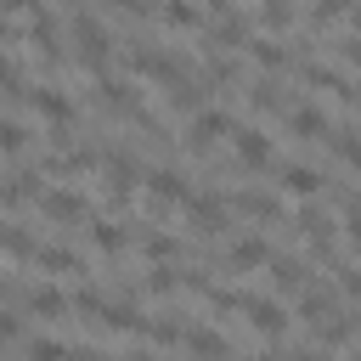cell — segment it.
Here are the masks:
<instances>
[{
    "label": "cell",
    "instance_id": "25",
    "mask_svg": "<svg viewBox=\"0 0 361 361\" xmlns=\"http://www.w3.org/2000/svg\"><path fill=\"white\" fill-rule=\"evenodd\" d=\"M90 237H96V248H102V254H124V231H118L113 220H96V226H90Z\"/></svg>",
    "mask_w": 361,
    "mask_h": 361
},
{
    "label": "cell",
    "instance_id": "2",
    "mask_svg": "<svg viewBox=\"0 0 361 361\" xmlns=\"http://www.w3.org/2000/svg\"><path fill=\"white\" fill-rule=\"evenodd\" d=\"M231 152H237V164H243L248 175L271 169V158H276V147H271V135H265L259 124H243V130H231Z\"/></svg>",
    "mask_w": 361,
    "mask_h": 361
},
{
    "label": "cell",
    "instance_id": "11",
    "mask_svg": "<svg viewBox=\"0 0 361 361\" xmlns=\"http://www.w3.org/2000/svg\"><path fill=\"white\" fill-rule=\"evenodd\" d=\"M135 180H141V169H135L124 152H113V158H107V197H113V203H124Z\"/></svg>",
    "mask_w": 361,
    "mask_h": 361
},
{
    "label": "cell",
    "instance_id": "18",
    "mask_svg": "<svg viewBox=\"0 0 361 361\" xmlns=\"http://www.w3.org/2000/svg\"><path fill=\"white\" fill-rule=\"evenodd\" d=\"M243 45H248V56L265 62V68H288V56H293L282 39H243Z\"/></svg>",
    "mask_w": 361,
    "mask_h": 361
},
{
    "label": "cell",
    "instance_id": "3",
    "mask_svg": "<svg viewBox=\"0 0 361 361\" xmlns=\"http://www.w3.org/2000/svg\"><path fill=\"white\" fill-rule=\"evenodd\" d=\"M220 135H231V113H226V107H197V113H192V147L209 152Z\"/></svg>",
    "mask_w": 361,
    "mask_h": 361
},
{
    "label": "cell",
    "instance_id": "9",
    "mask_svg": "<svg viewBox=\"0 0 361 361\" xmlns=\"http://www.w3.org/2000/svg\"><path fill=\"white\" fill-rule=\"evenodd\" d=\"M180 344H186L197 361H226V355H231V350H226V333H214V327H186Z\"/></svg>",
    "mask_w": 361,
    "mask_h": 361
},
{
    "label": "cell",
    "instance_id": "32",
    "mask_svg": "<svg viewBox=\"0 0 361 361\" xmlns=\"http://www.w3.org/2000/svg\"><path fill=\"white\" fill-rule=\"evenodd\" d=\"M175 282H180V276H175L169 265H152V276H147V288H152V293H169Z\"/></svg>",
    "mask_w": 361,
    "mask_h": 361
},
{
    "label": "cell",
    "instance_id": "30",
    "mask_svg": "<svg viewBox=\"0 0 361 361\" xmlns=\"http://www.w3.org/2000/svg\"><path fill=\"white\" fill-rule=\"evenodd\" d=\"M259 23H265V28H288V23H293V6H282V0H276V6H259Z\"/></svg>",
    "mask_w": 361,
    "mask_h": 361
},
{
    "label": "cell",
    "instance_id": "7",
    "mask_svg": "<svg viewBox=\"0 0 361 361\" xmlns=\"http://www.w3.org/2000/svg\"><path fill=\"white\" fill-rule=\"evenodd\" d=\"M288 130L305 135V141H327L333 124H327V113H322L316 102H293V107H288Z\"/></svg>",
    "mask_w": 361,
    "mask_h": 361
},
{
    "label": "cell",
    "instance_id": "21",
    "mask_svg": "<svg viewBox=\"0 0 361 361\" xmlns=\"http://www.w3.org/2000/svg\"><path fill=\"white\" fill-rule=\"evenodd\" d=\"M34 259H39L45 271H79V254H73V248H62V243H45Z\"/></svg>",
    "mask_w": 361,
    "mask_h": 361
},
{
    "label": "cell",
    "instance_id": "10",
    "mask_svg": "<svg viewBox=\"0 0 361 361\" xmlns=\"http://www.w3.org/2000/svg\"><path fill=\"white\" fill-rule=\"evenodd\" d=\"M305 79H310V85H322V90H333L338 102H350V96H355V79H350L344 68H333V62H310V68H305Z\"/></svg>",
    "mask_w": 361,
    "mask_h": 361
},
{
    "label": "cell",
    "instance_id": "14",
    "mask_svg": "<svg viewBox=\"0 0 361 361\" xmlns=\"http://www.w3.org/2000/svg\"><path fill=\"white\" fill-rule=\"evenodd\" d=\"M299 310H305V322H310V327H322L327 316H338V299H333V288H322V282H316V288H305Z\"/></svg>",
    "mask_w": 361,
    "mask_h": 361
},
{
    "label": "cell",
    "instance_id": "35",
    "mask_svg": "<svg viewBox=\"0 0 361 361\" xmlns=\"http://www.w3.org/2000/svg\"><path fill=\"white\" fill-rule=\"evenodd\" d=\"M248 361H276V355H271V350H259V355H248Z\"/></svg>",
    "mask_w": 361,
    "mask_h": 361
},
{
    "label": "cell",
    "instance_id": "37",
    "mask_svg": "<svg viewBox=\"0 0 361 361\" xmlns=\"http://www.w3.org/2000/svg\"><path fill=\"white\" fill-rule=\"evenodd\" d=\"M0 288H6V276H0Z\"/></svg>",
    "mask_w": 361,
    "mask_h": 361
},
{
    "label": "cell",
    "instance_id": "6",
    "mask_svg": "<svg viewBox=\"0 0 361 361\" xmlns=\"http://www.w3.org/2000/svg\"><path fill=\"white\" fill-rule=\"evenodd\" d=\"M186 209H192V226H197V231H220V226H226V197L209 192V186H203V192H186Z\"/></svg>",
    "mask_w": 361,
    "mask_h": 361
},
{
    "label": "cell",
    "instance_id": "28",
    "mask_svg": "<svg viewBox=\"0 0 361 361\" xmlns=\"http://www.w3.org/2000/svg\"><path fill=\"white\" fill-rule=\"evenodd\" d=\"M158 17H164L169 28H197V23H203V11H197V6H164Z\"/></svg>",
    "mask_w": 361,
    "mask_h": 361
},
{
    "label": "cell",
    "instance_id": "15",
    "mask_svg": "<svg viewBox=\"0 0 361 361\" xmlns=\"http://www.w3.org/2000/svg\"><path fill=\"white\" fill-rule=\"evenodd\" d=\"M96 316H102L113 333H135V327H147V316H141L135 305H124V299H113V305L102 299V310H96Z\"/></svg>",
    "mask_w": 361,
    "mask_h": 361
},
{
    "label": "cell",
    "instance_id": "8",
    "mask_svg": "<svg viewBox=\"0 0 361 361\" xmlns=\"http://www.w3.org/2000/svg\"><path fill=\"white\" fill-rule=\"evenodd\" d=\"M226 265L231 271H259V265H271V243L265 237H237L231 254H226Z\"/></svg>",
    "mask_w": 361,
    "mask_h": 361
},
{
    "label": "cell",
    "instance_id": "36",
    "mask_svg": "<svg viewBox=\"0 0 361 361\" xmlns=\"http://www.w3.org/2000/svg\"><path fill=\"white\" fill-rule=\"evenodd\" d=\"M118 361H152V355H135V350H130V355H118Z\"/></svg>",
    "mask_w": 361,
    "mask_h": 361
},
{
    "label": "cell",
    "instance_id": "13",
    "mask_svg": "<svg viewBox=\"0 0 361 361\" xmlns=\"http://www.w3.org/2000/svg\"><path fill=\"white\" fill-rule=\"evenodd\" d=\"M45 214H51V220H79V214H90V203H85L79 192H68V186H51V192H45Z\"/></svg>",
    "mask_w": 361,
    "mask_h": 361
},
{
    "label": "cell",
    "instance_id": "31",
    "mask_svg": "<svg viewBox=\"0 0 361 361\" xmlns=\"http://www.w3.org/2000/svg\"><path fill=\"white\" fill-rule=\"evenodd\" d=\"M276 90H282L276 79H254V96H248V102H254V107H276V102H282Z\"/></svg>",
    "mask_w": 361,
    "mask_h": 361
},
{
    "label": "cell",
    "instance_id": "29",
    "mask_svg": "<svg viewBox=\"0 0 361 361\" xmlns=\"http://www.w3.org/2000/svg\"><path fill=\"white\" fill-rule=\"evenodd\" d=\"M28 361H68V344L62 338H34L28 344Z\"/></svg>",
    "mask_w": 361,
    "mask_h": 361
},
{
    "label": "cell",
    "instance_id": "24",
    "mask_svg": "<svg viewBox=\"0 0 361 361\" xmlns=\"http://www.w3.org/2000/svg\"><path fill=\"white\" fill-rule=\"evenodd\" d=\"M327 147H333V158H338V164H355V130H350V124L327 130Z\"/></svg>",
    "mask_w": 361,
    "mask_h": 361
},
{
    "label": "cell",
    "instance_id": "34",
    "mask_svg": "<svg viewBox=\"0 0 361 361\" xmlns=\"http://www.w3.org/2000/svg\"><path fill=\"white\" fill-rule=\"evenodd\" d=\"M17 333H23V322H17V316H11V310H0V344H11V338H17Z\"/></svg>",
    "mask_w": 361,
    "mask_h": 361
},
{
    "label": "cell",
    "instance_id": "1",
    "mask_svg": "<svg viewBox=\"0 0 361 361\" xmlns=\"http://www.w3.org/2000/svg\"><path fill=\"white\" fill-rule=\"evenodd\" d=\"M62 23H68V39H62V45H79V56H85L90 68H107V62H113V34L102 28V17H90V11H68Z\"/></svg>",
    "mask_w": 361,
    "mask_h": 361
},
{
    "label": "cell",
    "instance_id": "17",
    "mask_svg": "<svg viewBox=\"0 0 361 361\" xmlns=\"http://www.w3.org/2000/svg\"><path fill=\"white\" fill-rule=\"evenodd\" d=\"M28 310H34V316H51V322H56V316H68V293H62V288H45V282H39V288H28Z\"/></svg>",
    "mask_w": 361,
    "mask_h": 361
},
{
    "label": "cell",
    "instance_id": "5",
    "mask_svg": "<svg viewBox=\"0 0 361 361\" xmlns=\"http://www.w3.org/2000/svg\"><path fill=\"white\" fill-rule=\"evenodd\" d=\"M243 310H248V327L254 333H265V338H282L288 333V310L276 305V299H237Z\"/></svg>",
    "mask_w": 361,
    "mask_h": 361
},
{
    "label": "cell",
    "instance_id": "16",
    "mask_svg": "<svg viewBox=\"0 0 361 361\" xmlns=\"http://www.w3.org/2000/svg\"><path fill=\"white\" fill-rule=\"evenodd\" d=\"M282 186H288L293 197H316V192H322V169H310V164H288V169H282Z\"/></svg>",
    "mask_w": 361,
    "mask_h": 361
},
{
    "label": "cell",
    "instance_id": "20",
    "mask_svg": "<svg viewBox=\"0 0 361 361\" xmlns=\"http://www.w3.org/2000/svg\"><path fill=\"white\" fill-rule=\"evenodd\" d=\"M0 197H6L11 209H23L28 197H39V180H34V175H11V180L0 186Z\"/></svg>",
    "mask_w": 361,
    "mask_h": 361
},
{
    "label": "cell",
    "instance_id": "12",
    "mask_svg": "<svg viewBox=\"0 0 361 361\" xmlns=\"http://www.w3.org/2000/svg\"><path fill=\"white\" fill-rule=\"evenodd\" d=\"M28 102H34L45 118H56V124H68V118H73V96H62L56 85H39V90H28Z\"/></svg>",
    "mask_w": 361,
    "mask_h": 361
},
{
    "label": "cell",
    "instance_id": "26",
    "mask_svg": "<svg viewBox=\"0 0 361 361\" xmlns=\"http://www.w3.org/2000/svg\"><path fill=\"white\" fill-rule=\"evenodd\" d=\"M271 271H276V288H282V293H293V288H305V259H276Z\"/></svg>",
    "mask_w": 361,
    "mask_h": 361
},
{
    "label": "cell",
    "instance_id": "19",
    "mask_svg": "<svg viewBox=\"0 0 361 361\" xmlns=\"http://www.w3.org/2000/svg\"><path fill=\"white\" fill-rule=\"evenodd\" d=\"M0 248H6L11 259H34V254H39V243H34L23 226H0Z\"/></svg>",
    "mask_w": 361,
    "mask_h": 361
},
{
    "label": "cell",
    "instance_id": "33",
    "mask_svg": "<svg viewBox=\"0 0 361 361\" xmlns=\"http://www.w3.org/2000/svg\"><path fill=\"white\" fill-rule=\"evenodd\" d=\"M147 254H152V259H169V254H175V237L152 231V237H147Z\"/></svg>",
    "mask_w": 361,
    "mask_h": 361
},
{
    "label": "cell",
    "instance_id": "23",
    "mask_svg": "<svg viewBox=\"0 0 361 361\" xmlns=\"http://www.w3.org/2000/svg\"><path fill=\"white\" fill-rule=\"evenodd\" d=\"M0 152H28V124L23 118H0Z\"/></svg>",
    "mask_w": 361,
    "mask_h": 361
},
{
    "label": "cell",
    "instance_id": "27",
    "mask_svg": "<svg viewBox=\"0 0 361 361\" xmlns=\"http://www.w3.org/2000/svg\"><path fill=\"white\" fill-rule=\"evenodd\" d=\"M237 209L265 220V214H276V197H271V192H237Z\"/></svg>",
    "mask_w": 361,
    "mask_h": 361
},
{
    "label": "cell",
    "instance_id": "22",
    "mask_svg": "<svg viewBox=\"0 0 361 361\" xmlns=\"http://www.w3.org/2000/svg\"><path fill=\"white\" fill-rule=\"evenodd\" d=\"M147 333H152V338H158V344H180V333H186V322H180V316H175V310H164V316H158V322H147Z\"/></svg>",
    "mask_w": 361,
    "mask_h": 361
},
{
    "label": "cell",
    "instance_id": "4",
    "mask_svg": "<svg viewBox=\"0 0 361 361\" xmlns=\"http://www.w3.org/2000/svg\"><path fill=\"white\" fill-rule=\"evenodd\" d=\"M186 192H192V186H186V175H180V169H169V164H158V169L147 175V197H152L158 209H169V203H186Z\"/></svg>",
    "mask_w": 361,
    "mask_h": 361
}]
</instances>
